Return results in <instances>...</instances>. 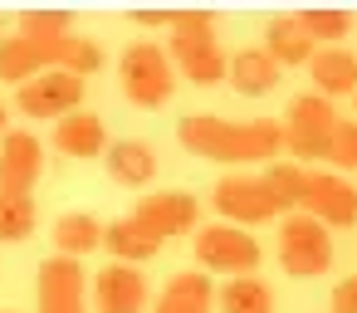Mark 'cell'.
Listing matches in <instances>:
<instances>
[{"label": "cell", "mask_w": 357, "mask_h": 313, "mask_svg": "<svg viewBox=\"0 0 357 313\" xmlns=\"http://www.w3.org/2000/svg\"><path fill=\"white\" fill-rule=\"evenodd\" d=\"M132 220H137L142 230H152V235L167 245V240L196 230L201 206H196V196H186V191H157V196H142V201H137Z\"/></svg>", "instance_id": "cell-11"}, {"label": "cell", "mask_w": 357, "mask_h": 313, "mask_svg": "<svg viewBox=\"0 0 357 313\" xmlns=\"http://www.w3.org/2000/svg\"><path fill=\"white\" fill-rule=\"evenodd\" d=\"M157 313H215V284L211 274H196V269H181L167 279L162 298H157Z\"/></svg>", "instance_id": "cell-17"}, {"label": "cell", "mask_w": 357, "mask_h": 313, "mask_svg": "<svg viewBox=\"0 0 357 313\" xmlns=\"http://www.w3.org/2000/svg\"><path fill=\"white\" fill-rule=\"evenodd\" d=\"M298 20H303V30L313 35V45H318V40H347V35H352V15H347V10H303Z\"/></svg>", "instance_id": "cell-26"}, {"label": "cell", "mask_w": 357, "mask_h": 313, "mask_svg": "<svg viewBox=\"0 0 357 313\" xmlns=\"http://www.w3.org/2000/svg\"><path fill=\"white\" fill-rule=\"evenodd\" d=\"M333 313H357V274H347L333 289Z\"/></svg>", "instance_id": "cell-29"}, {"label": "cell", "mask_w": 357, "mask_h": 313, "mask_svg": "<svg viewBox=\"0 0 357 313\" xmlns=\"http://www.w3.org/2000/svg\"><path fill=\"white\" fill-rule=\"evenodd\" d=\"M147 279H142V269L137 264H108V269H98V279H93V303H98V313H142L147 308Z\"/></svg>", "instance_id": "cell-14"}, {"label": "cell", "mask_w": 357, "mask_h": 313, "mask_svg": "<svg viewBox=\"0 0 357 313\" xmlns=\"http://www.w3.org/2000/svg\"><path fill=\"white\" fill-rule=\"evenodd\" d=\"M118 79H123L128 103H137V108H162V103L176 93L172 59H167V49H162V45H152V40H137V45H128V49H123Z\"/></svg>", "instance_id": "cell-4"}, {"label": "cell", "mask_w": 357, "mask_h": 313, "mask_svg": "<svg viewBox=\"0 0 357 313\" xmlns=\"http://www.w3.org/2000/svg\"><path fill=\"white\" fill-rule=\"evenodd\" d=\"M264 54L284 69V64H308L318 54V45H313V35L303 30L298 15H274L269 30H264Z\"/></svg>", "instance_id": "cell-18"}, {"label": "cell", "mask_w": 357, "mask_h": 313, "mask_svg": "<svg viewBox=\"0 0 357 313\" xmlns=\"http://www.w3.org/2000/svg\"><path fill=\"white\" fill-rule=\"evenodd\" d=\"M264 186H269V196H274V206H279V211H298V206H303L308 171H303L298 162H269Z\"/></svg>", "instance_id": "cell-25"}, {"label": "cell", "mask_w": 357, "mask_h": 313, "mask_svg": "<svg viewBox=\"0 0 357 313\" xmlns=\"http://www.w3.org/2000/svg\"><path fill=\"white\" fill-rule=\"evenodd\" d=\"M103 250L113 254V264H142V259H152L162 250V240L152 230H142L132 215H123V220L103 225Z\"/></svg>", "instance_id": "cell-21"}, {"label": "cell", "mask_w": 357, "mask_h": 313, "mask_svg": "<svg viewBox=\"0 0 357 313\" xmlns=\"http://www.w3.org/2000/svg\"><path fill=\"white\" fill-rule=\"evenodd\" d=\"M103 167H108V176L118 186H147L157 176V152L142 137H123V142H108Z\"/></svg>", "instance_id": "cell-16"}, {"label": "cell", "mask_w": 357, "mask_h": 313, "mask_svg": "<svg viewBox=\"0 0 357 313\" xmlns=\"http://www.w3.org/2000/svg\"><path fill=\"white\" fill-rule=\"evenodd\" d=\"M176 142L191 157L225 162V167H250V162H274L279 157L284 128L269 123V118L230 123V118H215V113H191V118L176 123Z\"/></svg>", "instance_id": "cell-2"}, {"label": "cell", "mask_w": 357, "mask_h": 313, "mask_svg": "<svg viewBox=\"0 0 357 313\" xmlns=\"http://www.w3.org/2000/svg\"><path fill=\"white\" fill-rule=\"evenodd\" d=\"M40 313H84V264L79 259H45L40 264Z\"/></svg>", "instance_id": "cell-12"}, {"label": "cell", "mask_w": 357, "mask_h": 313, "mask_svg": "<svg viewBox=\"0 0 357 313\" xmlns=\"http://www.w3.org/2000/svg\"><path fill=\"white\" fill-rule=\"evenodd\" d=\"M103 49L93 40H79L69 30H15L10 40H0V79L6 84H30L50 69H64L74 79L98 74Z\"/></svg>", "instance_id": "cell-1"}, {"label": "cell", "mask_w": 357, "mask_h": 313, "mask_svg": "<svg viewBox=\"0 0 357 313\" xmlns=\"http://www.w3.org/2000/svg\"><path fill=\"white\" fill-rule=\"evenodd\" d=\"M54 250H59L64 259H79V264H84V254L103 250V225H98L93 215H84V211L59 215V220H54Z\"/></svg>", "instance_id": "cell-22"}, {"label": "cell", "mask_w": 357, "mask_h": 313, "mask_svg": "<svg viewBox=\"0 0 357 313\" xmlns=\"http://www.w3.org/2000/svg\"><path fill=\"white\" fill-rule=\"evenodd\" d=\"M337 108L318 93H298L289 103V123H284V147L303 162H328V147H333V132H337Z\"/></svg>", "instance_id": "cell-5"}, {"label": "cell", "mask_w": 357, "mask_h": 313, "mask_svg": "<svg viewBox=\"0 0 357 313\" xmlns=\"http://www.w3.org/2000/svg\"><path fill=\"white\" fill-rule=\"evenodd\" d=\"M20 30H69V15L64 10H25Z\"/></svg>", "instance_id": "cell-28"}, {"label": "cell", "mask_w": 357, "mask_h": 313, "mask_svg": "<svg viewBox=\"0 0 357 313\" xmlns=\"http://www.w3.org/2000/svg\"><path fill=\"white\" fill-rule=\"evenodd\" d=\"M303 215H313L318 225H357V186H347L337 171H308L303 186Z\"/></svg>", "instance_id": "cell-10"}, {"label": "cell", "mask_w": 357, "mask_h": 313, "mask_svg": "<svg viewBox=\"0 0 357 313\" xmlns=\"http://www.w3.org/2000/svg\"><path fill=\"white\" fill-rule=\"evenodd\" d=\"M215 308H220V313H274V293H269L264 279L235 274V279L215 293Z\"/></svg>", "instance_id": "cell-23"}, {"label": "cell", "mask_w": 357, "mask_h": 313, "mask_svg": "<svg viewBox=\"0 0 357 313\" xmlns=\"http://www.w3.org/2000/svg\"><path fill=\"white\" fill-rule=\"evenodd\" d=\"M6 132H10V128H6V103H0V137H6Z\"/></svg>", "instance_id": "cell-31"}, {"label": "cell", "mask_w": 357, "mask_h": 313, "mask_svg": "<svg viewBox=\"0 0 357 313\" xmlns=\"http://www.w3.org/2000/svg\"><path fill=\"white\" fill-rule=\"evenodd\" d=\"M35 196H20V191H0V240L6 245H20L35 235Z\"/></svg>", "instance_id": "cell-24"}, {"label": "cell", "mask_w": 357, "mask_h": 313, "mask_svg": "<svg viewBox=\"0 0 357 313\" xmlns=\"http://www.w3.org/2000/svg\"><path fill=\"white\" fill-rule=\"evenodd\" d=\"M225 74H230L235 93H245V98H264V93L279 89V64H274L264 49H240V54L225 64Z\"/></svg>", "instance_id": "cell-20"}, {"label": "cell", "mask_w": 357, "mask_h": 313, "mask_svg": "<svg viewBox=\"0 0 357 313\" xmlns=\"http://www.w3.org/2000/svg\"><path fill=\"white\" fill-rule=\"evenodd\" d=\"M196 264L211 274H255L259 269V240L240 225H201L196 230Z\"/></svg>", "instance_id": "cell-7"}, {"label": "cell", "mask_w": 357, "mask_h": 313, "mask_svg": "<svg viewBox=\"0 0 357 313\" xmlns=\"http://www.w3.org/2000/svg\"><path fill=\"white\" fill-rule=\"evenodd\" d=\"M50 142H54V152H64V157H84V162H89V157H103V152H108V128H103L98 113L79 108V113H69V118L54 123Z\"/></svg>", "instance_id": "cell-15"}, {"label": "cell", "mask_w": 357, "mask_h": 313, "mask_svg": "<svg viewBox=\"0 0 357 313\" xmlns=\"http://www.w3.org/2000/svg\"><path fill=\"white\" fill-rule=\"evenodd\" d=\"M328 162L337 171H357V123H337L333 147H328Z\"/></svg>", "instance_id": "cell-27"}, {"label": "cell", "mask_w": 357, "mask_h": 313, "mask_svg": "<svg viewBox=\"0 0 357 313\" xmlns=\"http://www.w3.org/2000/svg\"><path fill=\"white\" fill-rule=\"evenodd\" d=\"M132 20H137V25H167V30H172V20H176V15H167V10H137Z\"/></svg>", "instance_id": "cell-30"}, {"label": "cell", "mask_w": 357, "mask_h": 313, "mask_svg": "<svg viewBox=\"0 0 357 313\" xmlns=\"http://www.w3.org/2000/svg\"><path fill=\"white\" fill-rule=\"evenodd\" d=\"M308 74L318 84V98H342L357 93V54H347L342 45H328L308 59Z\"/></svg>", "instance_id": "cell-19"}, {"label": "cell", "mask_w": 357, "mask_h": 313, "mask_svg": "<svg viewBox=\"0 0 357 313\" xmlns=\"http://www.w3.org/2000/svg\"><path fill=\"white\" fill-rule=\"evenodd\" d=\"M0 25H6V20H0Z\"/></svg>", "instance_id": "cell-32"}, {"label": "cell", "mask_w": 357, "mask_h": 313, "mask_svg": "<svg viewBox=\"0 0 357 313\" xmlns=\"http://www.w3.org/2000/svg\"><path fill=\"white\" fill-rule=\"evenodd\" d=\"M45 171V147L35 132H6L0 137V191H20L30 196Z\"/></svg>", "instance_id": "cell-13"}, {"label": "cell", "mask_w": 357, "mask_h": 313, "mask_svg": "<svg viewBox=\"0 0 357 313\" xmlns=\"http://www.w3.org/2000/svg\"><path fill=\"white\" fill-rule=\"evenodd\" d=\"M279 264L294 274V279H318L333 269V235L328 225H318L313 215L294 211L279 230Z\"/></svg>", "instance_id": "cell-6"}, {"label": "cell", "mask_w": 357, "mask_h": 313, "mask_svg": "<svg viewBox=\"0 0 357 313\" xmlns=\"http://www.w3.org/2000/svg\"><path fill=\"white\" fill-rule=\"evenodd\" d=\"M84 89H89V79L50 69V74H40V79H30V84L15 89V108L25 118H54L59 123V118H69V113L84 108Z\"/></svg>", "instance_id": "cell-8"}, {"label": "cell", "mask_w": 357, "mask_h": 313, "mask_svg": "<svg viewBox=\"0 0 357 313\" xmlns=\"http://www.w3.org/2000/svg\"><path fill=\"white\" fill-rule=\"evenodd\" d=\"M211 206L225 215V225H264V220H274L279 215V206H274V196H269V186H264V176H220L215 181V191H211Z\"/></svg>", "instance_id": "cell-9"}, {"label": "cell", "mask_w": 357, "mask_h": 313, "mask_svg": "<svg viewBox=\"0 0 357 313\" xmlns=\"http://www.w3.org/2000/svg\"><path fill=\"white\" fill-rule=\"evenodd\" d=\"M167 59L201 89L220 84L225 79V54H220V40H215V20L206 10H186L172 20V40H167Z\"/></svg>", "instance_id": "cell-3"}]
</instances>
